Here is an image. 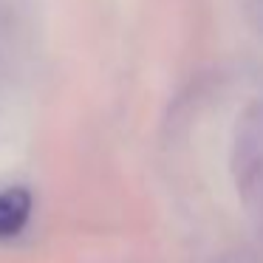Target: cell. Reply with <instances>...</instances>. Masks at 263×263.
Here are the masks:
<instances>
[{"instance_id": "6da1fadb", "label": "cell", "mask_w": 263, "mask_h": 263, "mask_svg": "<svg viewBox=\"0 0 263 263\" xmlns=\"http://www.w3.org/2000/svg\"><path fill=\"white\" fill-rule=\"evenodd\" d=\"M229 167L249 210H263V99L240 114L232 133Z\"/></svg>"}, {"instance_id": "7a4b0ae2", "label": "cell", "mask_w": 263, "mask_h": 263, "mask_svg": "<svg viewBox=\"0 0 263 263\" xmlns=\"http://www.w3.org/2000/svg\"><path fill=\"white\" fill-rule=\"evenodd\" d=\"M34 198L26 187H9L0 193V240H12L29 227Z\"/></svg>"}, {"instance_id": "3957f363", "label": "cell", "mask_w": 263, "mask_h": 263, "mask_svg": "<svg viewBox=\"0 0 263 263\" xmlns=\"http://www.w3.org/2000/svg\"><path fill=\"white\" fill-rule=\"evenodd\" d=\"M246 12H249V20L263 31V0H246Z\"/></svg>"}]
</instances>
